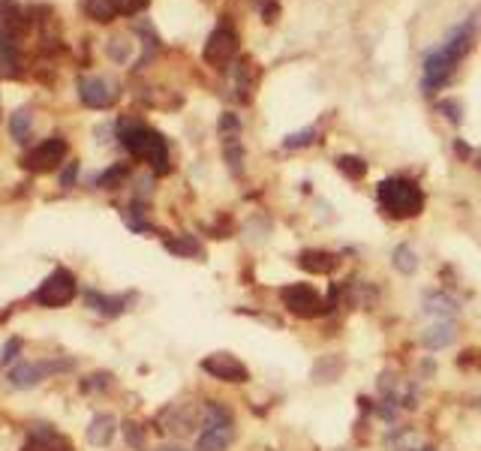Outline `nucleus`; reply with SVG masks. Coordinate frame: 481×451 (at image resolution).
I'll return each instance as SVG.
<instances>
[{
  "label": "nucleus",
  "instance_id": "1a4fd4ad",
  "mask_svg": "<svg viewBox=\"0 0 481 451\" xmlns=\"http://www.w3.org/2000/svg\"><path fill=\"white\" fill-rule=\"evenodd\" d=\"M454 340H458V325L451 319H439L421 334V343L430 349V352H439V349H448Z\"/></svg>",
  "mask_w": 481,
  "mask_h": 451
},
{
  "label": "nucleus",
  "instance_id": "b1692460",
  "mask_svg": "<svg viewBox=\"0 0 481 451\" xmlns=\"http://www.w3.org/2000/svg\"><path fill=\"white\" fill-rule=\"evenodd\" d=\"M223 154H226V162H229V172H232V174H240V162H244V147H240L238 135H223Z\"/></svg>",
  "mask_w": 481,
  "mask_h": 451
},
{
  "label": "nucleus",
  "instance_id": "5701e85b",
  "mask_svg": "<svg viewBox=\"0 0 481 451\" xmlns=\"http://www.w3.org/2000/svg\"><path fill=\"white\" fill-rule=\"evenodd\" d=\"M166 250L175 256H187V259H193V256H201V247L193 235H178V238H169L166 241Z\"/></svg>",
  "mask_w": 481,
  "mask_h": 451
},
{
  "label": "nucleus",
  "instance_id": "f257e3e1",
  "mask_svg": "<svg viewBox=\"0 0 481 451\" xmlns=\"http://www.w3.org/2000/svg\"><path fill=\"white\" fill-rule=\"evenodd\" d=\"M475 24H478V16H470L446 36V43H439L433 52H427L424 67H421L424 69V79H421L424 94H433L442 84L451 82L454 69H458V64L463 60V55L470 52V45L475 40Z\"/></svg>",
  "mask_w": 481,
  "mask_h": 451
},
{
  "label": "nucleus",
  "instance_id": "dca6fc26",
  "mask_svg": "<svg viewBox=\"0 0 481 451\" xmlns=\"http://www.w3.org/2000/svg\"><path fill=\"white\" fill-rule=\"evenodd\" d=\"M24 24H28V18H24V9L16 0H0V28H4V33L16 36Z\"/></svg>",
  "mask_w": 481,
  "mask_h": 451
},
{
  "label": "nucleus",
  "instance_id": "393cba45",
  "mask_svg": "<svg viewBox=\"0 0 481 451\" xmlns=\"http://www.w3.org/2000/svg\"><path fill=\"white\" fill-rule=\"evenodd\" d=\"M84 12L94 21H111V18L118 16V4H115V0H87Z\"/></svg>",
  "mask_w": 481,
  "mask_h": 451
},
{
  "label": "nucleus",
  "instance_id": "c85d7f7f",
  "mask_svg": "<svg viewBox=\"0 0 481 451\" xmlns=\"http://www.w3.org/2000/svg\"><path fill=\"white\" fill-rule=\"evenodd\" d=\"M106 52H109V57H111V60H118V64H126V60H130L133 45L126 43L123 36H115V40L109 43V48H106Z\"/></svg>",
  "mask_w": 481,
  "mask_h": 451
},
{
  "label": "nucleus",
  "instance_id": "ddd939ff",
  "mask_svg": "<svg viewBox=\"0 0 481 451\" xmlns=\"http://www.w3.org/2000/svg\"><path fill=\"white\" fill-rule=\"evenodd\" d=\"M87 298V307L91 310H96L99 316H121V313L126 310V298H121V295H103V292H87L84 295Z\"/></svg>",
  "mask_w": 481,
  "mask_h": 451
},
{
  "label": "nucleus",
  "instance_id": "39448f33",
  "mask_svg": "<svg viewBox=\"0 0 481 451\" xmlns=\"http://www.w3.org/2000/svg\"><path fill=\"white\" fill-rule=\"evenodd\" d=\"M63 160H67V142H63L60 135H52V139H45L43 145H36L31 154L21 160V166L31 172H48V169L60 166Z\"/></svg>",
  "mask_w": 481,
  "mask_h": 451
},
{
  "label": "nucleus",
  "instance_id": "9b49d317",
  "mask_svg": "<svg viewBox=\"0 0 481 451\" xmlns=\"http://www.w3.org/2000/svg\"><path fill=\"white\" fill-rule=\"evenodd\" d=\"M232 440H235L232 428H208V430L199 433L196 451H229Z\"/></svg>",
  "mask_w": 481,
  "mask_h": 451
},
{
  "label": "nucleus",
  "instance_id": "2eb2a0df",
  "mask_svg": "<svg viewBox=\"0 0 481 451\" xmlns=\"http://www.w3.org/2000/svg\"><path fill=\"white\" fill-rule=\"evenodd\" d=\"M201 418V412L196 406H178V409H172L169 412V433H178V436H187V433H193L196 428V421Z\"/></svg>",
  "mask_w": 481,
  "mask_h": 451
},
{
  "label": "nucleus",
  "instance_id": "e433bc0d",
  "mask_svg": "<svg viewBox=\"0 0 481 451\" xmlns=\"http://www.w3.org/2000/svg\"><path fill=\"white\" fill-rule=\"evenodd\" d=\"M115 4H118L121 12H130L133 16V12H142L148 6V0H115Z\"/></svg>",
  "mask_w": 481,
  "mask_h": 451
},
{
  "label": "nucleus",
  "instance_id": "cd10ccee",
  "mask_svg": "<svg viewBox=\"0 0 481 451\" xmlns=\"http://www.w3.org/2000/svg\"><path fill=\"white\" fill-rule=\"evenodd\" d=\"M123 223L130 226L133 232H148V229H150V226H148V220H145L142 202H133V205H130V211H123Z\"/></svg>",
  "mask_w": 481,
  "mask_h": 451
},
{
  "label": "nucleus",
  "instance_id": "f704fd0d",
  "mask_svg": "<svg viewBox=\"0 0 481 451\" xmlns=\"http://www.w3.org/2000/svg\"><path fill=\"white\" fill-rule=\"evenodd\" d=\"M238 130H240V121L226 111V115L220 118V135H238Z\"/></svg>",
  "mask_w": 481,
  "mask_h": 451
},
{
  "label": "nucleus",
  "instance_id": "473e14b6",
  "mask_svg": "<svg viewBox=\"0 0 481 451\" xmlns=\"http://www.w3.org/2000/svg\"><path fill=\"white\" fill-rule=\"evenodd\" d=\"M18 352H21V340L18 337H12V340H6V346H4V352H0V367H6V364H12V361L18 358Z\"/></svg>",
  "mask_w": 481,
  "mask_h": 451
},
{
  "label": "nucleus",
  "instance_id": "a19ab883",
  "mask_svg": "<svg viewBox=\"0 0 481 451\" xmlns=\"http://www.w3.org/2000/svg\"><path fill=\"white\" fill-rule=\"evenodd\" d=\"M478 406H481V397H478Z\"/></svg>",
  "mask_w": 481,
  "mask_h": 451
},
{
  "label": "nucleus",
  "instance_id": "f03ea898",
  "mask_svg": "<svg viewBox=\"0 0 481 451\" xmlns=\"http://www.w3.org/2000/svg\"><path fill=\"white\" fill-rule=\"evenodd\" d=\"M379 205H382L385 214H391L394 220H407V217H419L424 208V193L415 181L407 178H385L379 184Z\"/></svg>",
  "mask_w": 481,
  "mask_h": 451
},
{
  "label": "nucleus",
  "instance_id": "aec40b11",
  "mask_svg": "<svg viewBox=\"0 0 481 451\" xmlns=\"http://www.w3.org/2000/svg\"><path fill=\"white\" fill-rule=\"evenodd\" d=\"M343 373V358L340 355H322L313 367V382H334Z\"/></svg>",
  "mask_w": 481,
  "mask_h": 451
},
{
  "label": "nucleus",
  "instance_id": "bb28decb",
  "mask_svg": "<svg viewBox=\"0 0 481 451\" xmlns=\"http://www.w3.org/2000/svg\"><path fill=\"white\" fill-rule=\"evenodd\" d=\"M126 174H130V169H126L123 162H118V166H111V169H106L103 174H99V178H96V186H99V190H115V186L123 184Z\"/></svg>",
  "mask_w": 481,
  "mask_h": 451
},
{
  "label": "nucleus",
  "instance_id": "7c9ffc66",
  "mask_svg": "<svg viewBox=\"0 0 481 451\" xmlns=\"http://www.w3.org/2000/svg\"><path fill=\"white\" fill-rule=\"evenodd\" d=\"M439 115H446L451 123H460L463 121V108H460V103L458 99H439Z\"/></svg>",
  "mask_w": 481,
  "mask_h": 451
},
{
  "label": "nucleus",
  "instance_id": "9d476101",
  "mask_svg": "<svg viewBox=\"0 0 481 451\" xmlns=\"http://www.w3.org/2000/svg\"><path fill=\"white\" fill-rule=\"evenodd\" d=\"M298 265L310 274H331L340 265V259L334 253H328V250H301Z\"/></svg>",
  "mask_w": 481,
  "mask_h": 451
},
{
  "label": "nucleus",
  "instance_id": "0eeeda50",
  "mask_svg": "<svg viewBox=\"0 0 481 451\" xmlns=\"http://www.w3.org/2000/svg\"><path fill=\"white\" fill-rule=\"evenodd\" d=\"M238 52V33L232 28H217L205 43V60L211 67H226Z\"/></svg>",
  "mask_w": 481,
  "mask_h": 451
},
{
  "label": "nucleus",
  "instance_id": "a211bd4d",
  "mask_svg": "<svg viewBox=\"0 0 481 451\" xmlns=\"http://www.w3.org/2000/svg\"><path fill=\"white\" fill-rule=\"evenodd\" d=\"M145 160L150 162V169H154L157 174H166V172H169V145H166V139H162L160 133H154V139H150Z\"/></svg>",
  "mask_w": 481,
  "mask_h": 451
},
{
  "label": "nucleus",
  "instance_id": "4c0bfd02",
  "mask_svg": "<svg viewBox=\"0 0 481 451\" xmlns=\"http://www.w3.org/2000/svg\"><path fill=\"white\" fill-rule=\"evenodd\" d=\"M262 12H265V21H277L274 16H277V0H253Z\"/></svg>",
  "mask_w": 481,
  "mask_h": 451
},
{
  "label": "nucleus",
  "instance_id": "a878e982",
  "mask_svg": "<svg viewBox=\"0 0 481 451\" xmlns=\"http://www.w3.org/2000/svg\"><path fill=\"white\" fill-rule=\"evenodd\" d=\"M337 169L346 174L349 181H361L364 174H367V162L361 157H352V154H343V157H337Z\"/></svg>",
  "mask_w": 481,
  "mask_h": 451
},
{
  "label": "nucleus",
  "instance_id": "6ab92c4d",
  "mask_svg": "<svg viewBox=\"0 0 481 451\" xmlns=\"http://www.w3.org/2000/svg\"><path fill=\"white\" fill-rule=\"evenodd\" d=\"M18 67V43L12 33H0V72L16 75Z\"/></svg>",
  "mask_w": 481,
  "mask_h": 451
},
{
  "label": "nucleus",
  "instance_id": "7ed1b4c3",
  "mask_svg": "<svg viewBox=\"0 0 481 451\" xmlns=\"http://www.w3.org/2000/svg\"><path fill=\"white\" fill-rule=\"evenodd\" d=\"M280 301H283V307L289 313H295V316H301V319H316V316H322V313L331 307L310 283H289V286H283V289H280Z\"/></svg>",
  "mask_w": 481,
  "mask_h": 451
},
{
  "label": "nucleus",
  "instance_id": "20e7f679",
  "mask_svg": "<svg viewBox=\"0 0 481 451\" xmlns=\"http://www.w3.org/2000/svg\"><path fill=\"white\" fill-rule=\"evenodd\" d=\"M79 292V280H75V274L67 271V268H57L52 277H45V283L36 289V304L40 307H63L70 304Z\"/></svg>",
  "mask_w": 481,
  "mask_h": 451
},
{
  "label": "nucleus",
  "instance_id": "6e6552de",
  "mask_svg": "<svg viewBox=\"0 0 481 451\" xmlns=\"http://www.w3.org/2000/svg\"><path fill=\"white\" fill-rule=\"evenodd\" d=\"M79 96L87 108L103 111L115 103V87H111V82L99 79V75H84V79H79Z\"/></svg>",
  "mask_w": 481,
  "mask_h": 451
},
{
  "label": "nucleus",
  "instance_id": "4468645a",
  "mask_svg": "<svg viewBox=\"0 0 481 451\" xmlns=\"http://www.w3.org/2000/svg\"><path fill=\"white\" fill-rule=\"evenodd\" d=\"M118 430V418L115 416H109V412H99V416L91 421V428H87V440H91V445H109L111 442V436H115Z\"/></svg>",
  "mask_w": 481,
  "mask_h": 451
},
{
  "label": "nucleus",
  "instance_id": "412c9836",
  "mask_svg": "<svg viewBox=\"0 0 481 451\" xmlns=\"http://www.w3.org/2000/svg\"><path fill=\"white\" fill-rule=\"evenodd\" d=\"M391 265L409 277V274L419 271V253H415L409 244H400V247H394V253H391Z\"/></svg>",
  "mask_w": 481,
  "mask_h": 451
},
{
  "label": "nucleus",
  "instance_id": "c9c22d12",
  "mask_svg": "<svg viewBox=\"0 0 481 451\" xmlns=\"http://www.w3.org/2000/svg\"><path fill=\"white\" fill-rule=\"evenodd\" d=\"M75 178H79V162H67V169H63V174H60V186H72L75 184Z\"/></svg>",
  "mask_w": 481,
  "mask_h": 451
},
{
  "label": "nucleus",
  "instance_id": "f3484780",
  "mask_svg": "<svg viewBox=\"0 0 481 451\" xmlns=\"http://www.w3.org/2000/svg\"><path fill=\"white\" fill-rule=\"evenodd\" d=\"M201 424L208 428H232V409L217 403V400H208L205 406H201Z\"/></svg>",
  "mask_w": 481,
  "mask_h": 451
},
{
  "label": "nucleus",
  "instance_id": "2f4dec72",
  "mask_svg": "<svg viewBox=\"0 0 481 451\" xmlns=\"http://www.w3.org/2000/svg\"><path fill=\"white\" fill-rule=\"evenodd\" d=\"M123 436H126V442H130L136 451H145V430L138 428V424H123Z\"/></svg>",
  "mask_w": 481,
  "mask_h": 451
},
{
  "label": "nucleus",
  "instance_id": "72a5a7b5",
  "mask_svg": "<svg viewBox=\"0 0 481 451\" xmlns=\"http://www.w3.org/2000/svg\"><path fill=\"white\" fill-rule=\"evenodd\" d=\"M111 385V376L109 373H94V376H87V382H84V391H103V388Z\"/></svg>",
  "mask_w": 481,
  "mask_h": 451
},
{
  "label": "nucleus",
  "instance_id": "c756f323",
  "mask_svg": "<svg viewBox=\"0 0 481 451\" xmlns=\"http://www.w3.org/2000/svg\"><path fill=\"white\" fill-rule=\"evenodd\" d=\"M316 142V130L313 127H307V130H298V133H292V135H286V142H283V147H289V150H298V147H307V145H313Z\"/></svg>",
  "mask_w": 481,
  "mask_h": 451
},
{
  "label": "nucleus",
  "instance_id": "ea45409f",
  "mask_svg": "<svg viewBox=\"0 0 481 451\" xmlns=\"http://www.w3.org/2000/svg\"><path fill=\"white\" fill-rule=\"evenodd\" d=\"M412 451H433V448H412Z\"/></svg>",
  "mask_w": 481,
  "mask_h": 451
},
{
  "label": "nucleus",
  "instance_id": "58836bf2",
  "mask_svg": "<svg viewBox=\"0 0 481 451\" xmlns=\"http://www.w3.org/2000/svg\"><path fill=\"white\" fill-rule=\"evenodd\" d=\"M157 451H184V448H178V445H162V448H157Z\"/></svg>",
  "mask_w": 481,
  "mask_h": 451
},
{
  "label": "nucleus",
  "instance_id": "f8f14e48",
  "mask_svg": "<svg viewBox=\"0 0 481 451\" xmlns=\"http://www.w3.org/2000/svg\"><path fill=\"white\" fill-rule=\"evenodd\" d=\"M421 310L427 313V316H433L436 322L439 319H451L454 313H458V301H454L451 295H446V292H427Z\"/></svg>",
  "mask_w": 481,
  "mask_h": 451
},
{
  "label": "nucleus",
  "instance_id": "4be33fe9",
  "mask_svg": "<svg viewBox=\"0 0 481 451\" xmlns=\"http://www.w3.org/2000/svg\"><path fill=\"white\" fill-rule=\"evenodd\" d=\"M33 130V115H31V108H18L16 115L9 118V135L16 142H28V135Z\"/></svg>",
  "mask_w": 481,
  "mask_h": 451
},
{
  "label": "nucleus",
  "instance_id": "423d86ee",
  "mask_svg": "<svg viewBox=\"0 0 481 451\" xmlns=\"http://www.w3.org/2000/svg\"><path fill=\"white\" fill-rule=\"evenodd\" d=\"M201 370L220 382H247L250 379V370L229 352H214L208 358H201Z\"/></svg>",
  "mask_w": 481,
  "mask_h": 451
}]
</instances>
